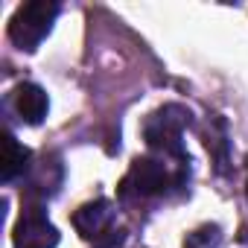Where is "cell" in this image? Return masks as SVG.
Wrapping results in <instances>:
<instances>
[{
    "label": "cell",
    "instance_id": "1",
    "mask_svg": "<svg viewBox=\"0 0 248 248\" xmlns=\"http://www.w3.org/2000/svg\"><path fill=\"white\" fill-rule=\"evenodd\" d=\"M187 164L167 155L138 158L129 170V175L120 184L123 202H146V199H164L170 190L187 187Z\"/></svg>",
    "mask_w": 248,
    "mask_h": 248
},
{
    "label": "cell",
    "instance_id": "2",
    "mask_svg": "<svg viewBox=\"0 0 248 248\" xmlns=\"http://www.w3.org/2000/svg\"><path fill=\"white\" fill-rule=\"evenodd\" d=\"M187 111L181 105H164L161 111H155L146 123H143V138L149 143L152 152L175 158V161H190L184 146H181V135L187 126Z\"/></svg>",
    "mask_w": 248,
    "mask_h": 248
},
{
    "label": "cell",
    "instance_id": "3",
    "mask_svg": "<svg viewBox=\"0 0 248 248\" xmlns=\"http://www.w3.org/2000/svg\"><path fill=\"white\" fill-rule=\"evenodd\" d=\"M59 12H62L59 3H27V6H21L9 24V38L21 50H35L41 44V38L50 32Z\"/></svg>",
    "mask_w": 248,
    "mask_h": 248
},
{
    "label": "cell",
    "instance_id": "4",
    "mask_svg": "<svg viewBox=\"0 0 248 248\" xmlns=\"http://www.w3.org/2000/svg\"><path fill=\"white\" fill-rule=\"evenodd\" d=\"M56 245H59V231L50 225L44 202L27 199L15 225V248H56Z\"/></svg>",
    "mask_w": 248,
    "mask_h": 248
},
{
    "label": "cell",
    "instance_id": "5",
    "mask_svg": "<svg viewBox=\"0 0 248 248\" xmlns=\"http://www.w3.org/2000/svg\"><path fill=\"white\" fill-rule=\"evenodd\" d=\"M114 225H117V210L108 199H96V202H88L82 204L76 213H73V228L91 239V242H99L105 248V239L108 233H114Z\"/></svg>",
    "mask_w": 248,
    "mask_h": 248
},
{
    "label": "cell",
    "instance_id": "6",
    "mask_svg": "<svg viewBox=\"0 0 248 248\" xmlns=\"http://www.w3.org/2000/svg\"><path fill=\"white\" fill-rule=\"evenodd\" d=\"M6 105H9V111H15L24 123H30V126L41 123L44 114H47V108H50L47 93H44L38 85H32V82H21V85L9 93Z\"/></svg>",
    "mask_w": 248,
    "mask_h": 248
},
{
    "label": "cell",
    "instance_id": "7",
    "mask_svg": "<svg viewBox=\"0 0 248 248\" xmlns=\"http://www.w3.org/2000/svg\"><path fill=\"white\" fill-rule=\"evenodd\" d=\"M27 161H30V149H27V146H21V143L9 135V138H6V164H3V178H6V181H12L15 175H21V172L30 167Z\"/></svg>",
    "mask_w": 248,
    "mask_h": 248
},
{
    "label": "cell",
    "instance_id": "8",
    "mask_svg": "<svg viewBox=\"0 0 248 248\" xmlns=\"http://www.w3.org/2000/svg\"><path fill=\"white\" fill-rule=\"evenodd\" d=\"M222 245V231L219 225H202L193 233H187L184 248H219Z\"/></svg>",
    "mask_w": 248,
    "mask_h": 248
},
{
    "label": "cell",
    "instance_id": "9",
    "mask_svg": "<svg viewBox=\"0 0 248 248\" xmlns=\"http://www.w3.org/2000/svg\"><path fill=\"white\" fill-rule=\"evenodd\" d=\"M105 248H108V245H105Z\"/></svg>",
    "mask_w": 248,
    "mask_h": 248
}]
</instances>
